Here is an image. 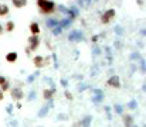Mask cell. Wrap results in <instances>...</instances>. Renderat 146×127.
<instances>
[{"label": "cell", "instance_id": "obj_16", "mask_svg": "<svg viewBox=\"0 0 146 127\" xmlns=\"http://www.w3.org/2000/svg\"><path fill=\"white\" fill-rule=\"evenodd\" d=\"M65 97H67V99H70V100H72V95H71L70 92H65Z\"/></svg>", "mask_w": 146, "mask_h": 127}, {"label": "cell", "instance_id": "obj_19", "mask_svg": "<svg viewBox=\"0 0 146 127\" xmlns=\"http://www.w3.org/2000/svg\"><path fill=\"white\" fill-rule=\"evenodd\" d=\"M3 31H4V28H3V26L0 24V34H3Z\"/></svg>", "mask_w": 146, "mask_h": 127}, {"label": "cell", "instance_id": "obj_12", "mask_svg": "<svg viewBox=\"0 0 146 127\" xmlns=\"http://www.w3.org/2000/svg\"><path fill=\"white\" fill-rule=\"evenodd\" d=\"M54 92H55V89H44V92H43L44 99H46V100L51 99V97H52V95H54Z\"/></svg>", "mask_w": 146, "mask_h": 127}, {"label": "cell", "instance_id": "obj_1", "mask_svg": "<svg viewBox=\"0 0 146 127\" xmlns=\"http://www.w3.org/2000/svg\"><path fill=\"white\" fill-rule=\"evenodd\" d=\"M40 10V13L43 14V16H50V14H54L55 13V10H57V6H55V3L52 1V0H48L41 9H38Z\"/></svg>", "mask_w": 146, "mask_h": 127}, {"label": "cell", "instance_id": "obj_9", "mask_svg": "<svg viewBox=\"0 0 146 127\" xmlns=\"http://www.w3.org/2000/svg\"><path fill=\"white\" fill-rule=\"evenodd\" d=\"M11 3L16 9H21V7L27 6V0H11Z\"/></svg>", "mask_w": 146, "mask_h": 127}, {"label": "cell", "instance_id": "obj_5", "mask_svg": "<svg viewBox=\"0 0 146 127\" xmlns=\"http://www.w3.org/2000/svg\"><path fill=\"white\" fill-rule=\"evenodd\" d=\"M106 85L111 86V88H115V89H119L121 88V81H119V76H111L108 81H106Z\"/></svg>", "mask_w": 146, "mask_h": 127}, {"label": "cell", "instance_id": "obj_17", "mask_svg": "<svg viewBox=\"0 0 146 127\" xmlns=\"http://www.w3.org/2000/svg\"><path fill=\"white\" fill-rule=\"evenodd\" d=\"M6 81H7V79H6V78H4V76H1V75H0V86H1V85L4 84V82H6Z\"/></svg>", "mask_w": 146, "mask_h": 127}, {"label": "cell", "instance_id": "obj_11", "mask_svg": "<svg viewBox=\"0 0 146 127\" xmlns=\"http://www.w3.org/2000/svg\"><path fill=\"white\" fill-rule=\"evenodd\" d=\"M123 124H125V127H132V124H133V119H132V116L125 114V116H123Z\"/></svg>", "mask_w": 146, "mask_h": 127}, {"label": "cell", "instance_id": "obj_18", "mask_svg": "<svg viewBox=\"0 0 146 127\" xmlns=\"http://www.w3.org/2000/svg\"><path fill=\"white\" fill-rule=\"evenodd\" d=\"M3 99H4V93L0 90V100H3Z\"/></svg>", "mask_w": 146, "mask_h": 127}, {"label": "cell", "instance_id": "obj_2", "mask_svg": "<svg viewBox=\"0 0 146 127\" xmlns=\"http://www.w3.org/2000/svg\"><path fill=\"white\" fill-rule=\"evenodd\" d=\"M115 16H116V11H115L113 9H109V10H106V11L102 14V17H101V23H102V24H109L111 20H112Z\"/></svg>", "mask_w": 146, "mask_h": 127}, {"label": "cell", "instance_id": "obj_4", "mask_svg": "<svg viewBox=\"0 0 146 127\" xmlns=\"http://www.w3.org/2000/svg\"><path fill=\"white\" fill-rule=\"evenodd\" d=\"M10 95H11V99L13 100H16V102H19V100H21L23 97H24V93H23V89L21 88H13V89H10Z\"/></svg>", "mask_w": 146, "mask_h": 127}, {"label": "cell", "instance_id": "obj_15", "mask_svg": "<svg viewBox=\"0 0 146 127\" xmlns=\"http://www.w3.org/2000/svg\"><path fill=\"white\" fill-rule=\"evenodd\" d=\"M47 1H48V0H37V6H38V9H41V7H43V6H44Z\"/></svg>", "mask_w": 146, "mask_h": 127}, {"label": "cell", "instance_id": "obj_10", "mask_svg": "<svg viewBox=\"0 0 146 127\" xmlns=\"http://www.w3.org/2000/svg\"><path fill=\"white\" fill-rule=\"evenodd\" d=\"M14 27H16V24H14V21H11V20H9V21L6 23V26H4L3 28H4V31H7V33H11V31L14 30Z\"/></svg>", "mask_w": 146, "mask_h": 127}, {"label": "cell", "instance_id": "obj_14", "mask_svg": "<svg viewBox=\"0 0 146 127\" xmlns=\"http://www.w3.org/2000/svg\"><path fill=\"white\" fill-rule=\"evenodd\" d=\"M0 88H1V92H3V93H4V92H7V90L10 89V82H9V81H6V82L1 85Z\"/></svg>", "mask_w": 146, "mask_h": 127}, {"label": "cell", "instance_id": "obj_7", "mask_svg": "<svg viewBox=\"0 0 146 127\" xmlns=\"http://www.w3.org/2000/svg\"><path fill=\"white\" fill-rule=\"evenodd\" d=\"M29 30H30L31 36H38V34H40V31H41V28H40L38 23H36V21L30 23V26H29Z\"/></svg>", "mask_w": 146, "mask_h": 127}, {"label": "cell", "instance_id": "obj_6", "mask_svg": "<svg viewBox=\"0 0 146 127\" xmlns=\"http://www.w3.org/2000/svg\"><path fill=\"white\" fill-rule=\"evenodd\" d=\"M33 64L36 68H43V66H46V58H43L41 55H37L33 58Z\"/></svg>", "mask_w": 146, "mask_h": 127}, {"label": "cell", "instance_id": "obj_13", "mask_svg": "<svg viewBox=\"0 0 146 127\" xmlns=\"http://www.w3.org/2000/svg\"><path fill=\"white\" fill-rule=\"evenodd\" d=\"M9 14V6L7 4H0V17H6Z\"/></svg>", "mask_w": 146, "mask_h": 127}, {"label": "cell", "instance_id": "obj_8", "mask_svg": "<svg viewBox=\"0 0 146 127\" xmlns=\"http://www.w3.org/2000/svg\"><path fill=\"white\" fill-rule=\"evenodd\" d=\"M17 58H19V55H17V52H14V51L6 54V61L10 62V64H14V62L17 61Z\"/></svg>", "mask_w": 146, "mask_h": 127}, {"label": "cell", "instance_id": "obj_3", "mask_svg": "<svg viewBox=\"0 0 146 127\" xmlns=\"http://www.w3.org/2000/svg\"><path fill=\"white\" fill-rule=\"evenodd\" d=\"M38 45H40V38H38V36H30L27 49H29L30 52H31V51H36V49L38 48Z\"/></svg>", "mask_w": 146, "mask_h": 127}]
</instances>
